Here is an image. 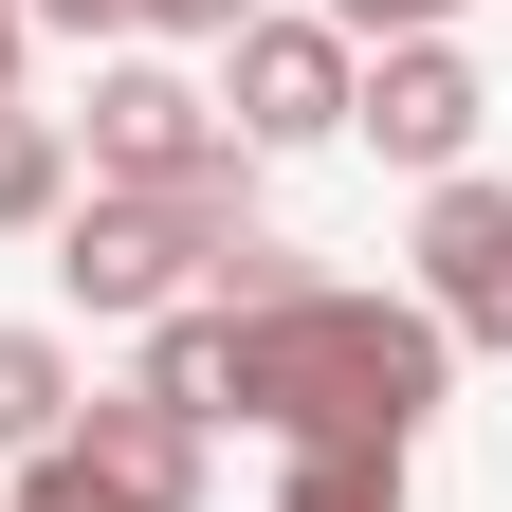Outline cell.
Here are the masks:
<instances>
[{
  "instance_id": "cell-16",
  "label": "cell",
  "mask_w": 512,
  "mask_h": 512,
  "mask_svg": "<svg viewBox=\"0 0 512 512\" xmlns=\"http://www.w3.org/2000/svg\"><path fill=\"white\" fill-rule=\"evenodd\" d=\"M37 37H92V55H128V0H19Z\"/></svg>"
},
{
  "instance_id": "cell-13",
  "label": "cell",
  "mask_w": 512,
  "mask_h": 512,
  "mask_svg": "<svg viewBox=\"0 0 512 512\" xmlns=\"http://www.w3.org/2000/svg\"><path fill=\"white\" fill-rule=\"evenodd\" d=\"M202 293H220V311H275V293H311V256H293L275 220H238V238L202 256Z\"/></svg>"
},
{
  "instance_id": "cell-14",
  "label": "cell",
  "mask_w": 512,
  "mask_h": 512,
  "mask_svg": "<svg viewBox=\"0 0 512 512\" xmlns=\"http://www.w3.org/2000/svg\"><path fill=\"white\" fill-rule=\"evenodd\" d=\"M330 37H458V0H311Z\"/></svg>"
},
{
  "instance_id": "cell-4",
  "label": "cell",
  "mask_w": 512,
  "mask_h": 512,
  "mask_svg": "<svg viewBox=\"0 0 512 512\" xmlns=\"http://www.w3.org/2000/svg\"><path fill=\"white\" fill-rule=\"evenodd\" d=\"M348 74H366V37L256 0V19L220 37V128H238V147H330V128H348Z\"/></svg>"
},
{
  "instance_id": "cell-7",
  "label": "cell",
  "mask_w": 512,
  "mask_h": 512,
  "mask_svg": "<svg viewBox=\"0 0 512 512\" xmlns=\"http://www.w3.org/2000/svg\"><path fill=\"white\" fill-rule=\"evenodd\" d=\"M74 439H92V458H110L128 494H147V512H202V421H165L147 384H110V403H74Z\"/></svg>"
},
{
  "instance_id": "cell-3",
  "label": "cell",
  "mask_w": 512,
  "mask_h": 512,
  "mask_svg": "<svg viewBox=\"0 0 512 512\" xmlns=\"http://www.w3.org/2000/svg\"><path fill=\"white\" fill-rule=\"evenodd\" d=\"M220 147H238V128H220V92L183 74V55H147V37H128V55H92V110H74V183H147V202H165V183H202Z\"/></svg>"
},
{
  "instance_id": "cell-17",
  "label": "cell",
  "mask_w": 512,
  "mask_h": 512,
  "mask_svg": "<svg viewBox=\"0 0 512 512\" xmlns=\"http://www.w3.org/2000/svg\"><path fill=\"white\" fill-rule=\"evenodd\" d=\"M19 55H37V19H19V0H0V92H19Z\"/></svg>"
},
{
  "instance_id": "cell-12",
  "label": "cell",
  "mask_w": 512,
  "mask_h": 512,
  "mask_svg": "<svg viewBox=\"0 0 512 512\" xmlns=\"http://www.w3.org/2000/svg\"><path fill=\"white\" fill-rule=\"evenodd\" d=\"M275 512H403V458H348V439H275Z\"/></svg>"
},
{
  "instance_id": "cell-11",
  "label": "cell",
  "mask_w": 512,
  "mask_h": 512,
  "mask_svg": "<svg viewBox=\"0 0 512 512\" xmlns=\"http://www.w3.org/2000/svg\"><path fill=\"white\" fill-rule=\"evenodd\" d=\"M0 512H147V494H128V476L92 458V439H74V421H55V439H37V458H0Z\"/></svg>"
},
{
  "instance_id": "cell-8",
  "label": "cell",
  "mask_w": 512,
  "mask_h": 512,
  "mask_svg": "<svg viewBox=\"0 0 512 512\" xmlns=\"http://www.w3.org/2000/svg\"><path fill=\"white\" fill-rule=\"evenodd\" d=\"M147 403H165V421H202V439L238 421V311H220V293L147 311Z\"/></svg>"
},
{
  "instance_id": "cell-1",
  "label": "cell",
  "mask_w": 512,
  "mask_h": 512,
  "mask_svg": "<svg viewBox=\"0 0 512 512\" xmlns=\"http://www.w3.org/2000/svg\"><path fill=\"white\" fill-rule=\"evenodd\" d=\"M439 403H458V348H439L421 293H348V275H311V293H275V311H238V421H256V439L421 458Z\"/></svg>"
},
{
  "instance_id": "cell-15",
  "label": "cell",
  "mask_w": 512,
  "mask_h": 512,
  "mask_svg": "<svg viewBox=\"0 0 512 512\" xmlns=\"http://www.w3.org/2000/svg\"><path fill=\"white\" fill-rule=\"evenodd\" d=\"M256 0H128V37H238Z\"/></svg>"
},
{
  "instance_id": "cell-9",
  "label": "cell",
  "mask_w": 512,
  "mask_h": 512,
  "mask_svg": "<svg viewBox=\"0 0 512 512\" xmlns=\"http://www.w3.org/2000/svg\"><path fill=\"white\" fill-rule=\"evenodd\" d=\"M55 202H74V128L0 92V238H55Z\"/></svg>"
},
{
  "instance_id": "cell-5",
  "label": "cell",
  "mask_w": 512,
  "mask_h": 512,
  "mask_svg": "<svg viewBox=\"0 0 512 512\" xmlns=\"http://www.w3.org/2000/svg\"><path fill=\"white\" fill-rule=\"evenodd\" d=\"M348 128H366L403 183H458V165H476V128H494V92H476V55H458V37H366Z\"/></svg>"
},
{
  "instance_id": "cell-10",
  "label": "cell",
  "mask_w": 512,
  "mask_h": 512,
  "mask_svg": "<svg viewBox=\"0 0 512 512\" xmlns=\"http://www.w3.org/2000/svg\"><path fill=\"white\" fill-rule=\"evenodd\" d=\"M74 403H92V384H74V348H55V330H0V458H37Z\"/></svg>"
},
{
  "instance_id": "cell-2",
  "label": "cell",
  "mask_w": 512,
  "mask_h": 512,
  "mask_svg": "<svg viewBox=\"0 0 512 512\" xmlns=\"http://www.w3.org/2000/svg\"><path fill=\"white\" fill-rule=\"evenodd\" d=\"M202 220L183 202H147V183H74V202H55V293L74 311H110V330H147V311H183L202 293Z\"/></svg>"
},
{
  "instance_id": "cell-6",
  "label": "cell",
  "mask_w": 512,
  "mask_h": 512,
  "mask_svg": "<svg viewBox=\"0 0 512 512\" xmlns=\"http://www.w3.org/2000/svg\"><path fill=\"white\" fill-rule=\"evenodd\" d=\"M403 256H421L439 348H494V366H512V183H476V165L421 183V238H403Z\"/></svg>"
}]
</instances>
